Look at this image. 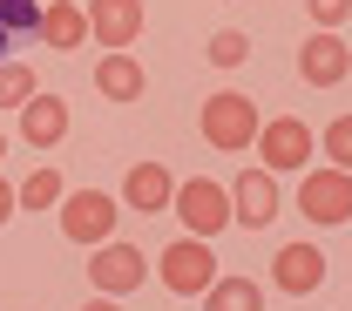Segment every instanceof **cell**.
I'll return each instance as SVG.
<instances>
[{"label": "cell", "instance_id": "6da1fadb", "mask_svg": "<svg viewBox=\"0 0 352 311\" xmlns=\"http://www.w3.org/2000/svg\"><path fill=\"white\" fill-rule=\"evenodd\" d=\"M88 284H95V298H129V291H142V284H149V251H135V244H122V237L95 244Z\"/></svg>", "mask_w": 352, "mask_h": 311}, {"label": "cell", "instance_id": "7a4b0ae2", "mask_svg": "<svg viewBox=\"0 0 352 311\" xmlns=\"http://www.w3.org/2000/svg\"><path fill=\"white\" fill-rule=\"evenodd\" d=\"M116 210H122V203H109V189H68V196L54 203L61 237H68V244H88V251L116 237Z\"/></svg>", "mask_w": 352, "mask_h": 311}, {"label": "cell", "instance_id": "3957f363", "mask_svg": "<svg viewBox=\"0 0 352 311\" xmlns=\"http://www.w3.org/2000/svg\"><path fill=\"white\" fill-rule=\"evenodd\" d=\"M258 102L251 95H210L204 102V115H197V129H204V142L210 149H251L258 142Z\"/></svg>", "mask_w": 352, "mask_h": 311}, {"label": "cell", "instance_id": "277c9868", "mask_svg": "<svg viewBox=\"0 0 352 311\" xmlns=\"http://www.w3.org/2000/svg\"><path fill=\"white\" fill-rule=\"evenodd\" d=\"M170 210L183 217V230H190V237H204V244H210L223 223H230V189H223L217 176H190V183H176Z\"/></svg>", "mask_w": 352, "mask_h": 311}, {"label": "cell", "instance_id": "5b68a950", "mask_svg": "<svg viewBox=\"0 0 352 311\" xmlns=\"http://www.w3.org/2000/svg\"><path fill=\"white\" fill-rule=\"evenodd\" d=\"M264 156V170L271 176H285V170H311V149H318V135L298 122V115H271V122H258V142H251Z\"/></svg>", "mask_w": 352, "mask_h": 311}, {"label": "cell", "instance_id": "8992f818", "mask_svg": "<svg viewBox=\"0 0 352 311\" xmlns=\"http://www.w3.org/2000/svg\"><path fill=\"white\" fill-rule=\"evenodd\" d=\"M210 284H217V257H210L204 237H183V244L163 251V291H176V298H204Z\"/></svg>", "mask_w": 352, "mask_h": 311}, {"label": "cell", "instance_id": "52a82bcc", "mask_svg": "<svg viewBox=\"0 0 352 311\" xmlns=\"http://www.w3.org/2000/svg\"><path fill=\"white\" fill-rule=\"evenodd\" d=\"M298 210H305L311 223H352V176L346 170H305V183H298Z\"/></svg>", "mask_w": 352, "mask_h": 311}, {"label": "cell", "instance_id": "ba28073f", "mask_svg": "<svg viewBox=\"0 0 352 311\" xmlns=\"http://www.w3.org/2000/svg\"><path fill=\"white\" fill-rule=\"evenodd\" d=\"M88 41H102L109 54H129V41L142 34V0H88Z\"/></svg>", "mask_w": 352, "mask_h": 311}, {"label": "cell", "instance_id": "9c48e42d", "mask_svg": "<svg viewBox=\"0 0 352 311\" xmlns=\"http://www.w3.org/2000/svg\"><path fill=\"white\" fill-rule=\"evenodd\" d=\"M223 189H230V223H251V230H264V223L278 217V203H285L271 170H244V176L223 183Z\"/></svg>", "mask_w": 352, "mask_h": 311}, {"label": "cell", "instance_id": "30bf717a", "mask_svg": "<svg viewBox=\"0 0 352 311\" xmlns=\"http://www.w3.org/2000/svg\"><path fill=\"white\" fill-rule=\"evenodd\" d=\"M271 284L285 291V298H305L325 284V251L318 244H285L278 257H271Z\"/></svg>", "mask_w": 352, "mask_h": 311}, {"label": "cell", "instance_id": "8fae6325", "mask_svg": "<svg viewBox=\"0 0 352 311\" xmlns=\"http://www.w3.org/2000/svg\"><path fill=\"white\" fill-rule=\"evenodd\" d=\"M298 75H305L311 89H339L352 75V47L339 41V34H311V41L298 47Z\"/></svg>", "mask_w": 352, "mask_h": 311}, {"label": "cell", "instance_id": "7c38bea8", "mask_svg": "<svg viewBox=\"0 0 352 311\" xmlns=\"http://www.w3.org/2000/svg\"><path fill=\"white\" fill-rule=\"evenodd\" d=\"M68 135V102L61 95H28L21 102V142L28 149H54Z\"/></svg>", "mask_w": 352, "mask_h": 311}, {"label": "cell", "instance_id": "4fadbf2b", "mask_svg": "<svg viewBox=\"0 0 352 311\" xmlns=\"http://www.w3.org/2000/svg\"><path fill=\"white\" fill-rule=\"evenodd\" d=\"M34 34H41L54 54H68V47H82V41H88V14L75 7V0H47L41 14H34Z\"/></svg>", "mask_w": 352, "mask_h": 311}, {"label": "cell", "instance_id": "5bb4252c", "mask_svg": "<svg viewBox=\"0 0 352 311\" xmlns=\"http://www.w3.org/2000/svg\"><path fill=\"white\" fill-rule=\"evenodd\" d=\"M170 196H176V176L163 163H135L129 176H122V203L129 210H170Z\"/></svg>", "mask_w": 352, "mask_h": 311}, {"label": "cell", "instance_id": "9a60e30c", "mask_svg": "<svg viewBox=\"0 0 352 311\" xmlns=\"http://www.w3.org/2000/svg\"><path fill=\"white\" fill-rule=\"evenodd\" d=\"M95 89L109 95V102H135V95L149 89V75H142L135 54H102V61H95Z\"/></svg>", "mask_w": 352, "mask_h": 311}, {"label": "cell", "instance_id": "2e32d148", "mask_svg": "<svg viewBox=\"0 0 352 311\" xmlns=\"http://www.w3.org/2000/svg\"><path fill=\"white\" fill-rule=\"evenodd\" d=\"M204 311H264V284L258 277H217L204 291Z\"/></svg>", "mask_w": 352, "mask_h": 311}, {"label": "cell", "instance_id": "e0dca14e", "mask_svg": "<svg viewBox=\"0 0 352 311\" xmlns=\"http://www.w3.org/2000/svg\"><path fill=\"white\" fill-rule=\"evenodd\" d=\"M68 196V183H61V170H34L28 183H14V210H54Z\"/></svg>", "mask_w": 352, "mask_h": 311}, {"label": "cell", "instance_id": "ac0fdd59", "mask_svg": "<svg viewBox=\"0 0 352 311\" xmlns=\"http://www.w3.org/2000/svg\"><path fill=\"white\" fill-rule=\"evenodd\" d=\"M28 95H41L34 68H28V61H0V108H21Z\"/></svg>", "mask_w": 352, "mask_h": 311}, {"label": "cell", "instance_id": "d6986e66", "mask_svg": "<svg viewBox=\"0 0 352 311\" xmlns=\"http://www.w3.org/2000/svg\"><path fill=\"white\" fill-rule=\"evenodd\" d=\"M34 0H0V47L7 41H21V34H34Z\"/></svg>", "mask_w": 352, "mask_h": 311}, {"label": "cell", "instance_id": "ffe728a7", "mask_svg": "<svg viewBox=\"0 0 352 311\" xmlns=\"http://www.w3.org/2000/svg\"><path fill=\"white\" fill-rule=\"evenodd\" d=\"M325 163L352 176V115H339V122H325Z\"/></svg>", "mask_w": 352, "mask_h": 311}, {"label": "cell", "instance_id": "44dd1931", "mask_svg": "<svg viewBox=\"0 0 352 311\" xmlns=\"http://www.w3.org/2000/svg\"><path fill=\"white\" fill-rule=\"evenodd\" d=\"M210 61H217V68H244V61H251V34H237V27H223L217 41H210Z\"/></svg>", "mask_w": 352, "mask_h": 311}, {"label": "cell", "instance_id": "7402d4cb", "mask_svg": "<svg viewBox=\"0 0 352 311\" xmlns=\"http://www.w3.org/2000/svg\"><path fill=\"white\" fill-rule=\"evenodd\" d=\"M305 14H311L318 34H339V21L352 14V0H305Z\"/></svg>", "mask_w": 352, "mask_h": 311}, {"label": "cell", "instance_id": "603a6c76", "mask_svg": "<svg viewBox=\"0 0 352 311\" xmlns=\"http://www.w3.org/2000/svg\"><path fill=\"white\" fill-rule=\"evenodd\" d=\"M7 217H14V183L0 176V223H7Z\"/></svg>", "mask_w": 352, "mask_h": 311}, {"label": "cell", "instance_id": "cb8c5ba5", "mask_svg": "<svg viewBox=\"0 0 352 311\" xmlns=\"http://www.w3.org/2000/svg\"><path fill=\"white\" fill-rule=\"evenodd\" d=\"M82 311H116V298H88V305Z\"/></svg>", "mask_w": 352, "mask_h": 311}, {"label": "cell", "instance_id": "d4e9b609", "mask_svg": "<svg viewBox=\"0 0 352 311\" xmlns=\"http://www.w3.org/2000/svg\"><path fill=\"white\" fill-rule=\"evenodd\" d=\"M0 156H7V135H0Z\"/></svg>", "mask_w": 352, "mask_h": 311}]
</instances>
